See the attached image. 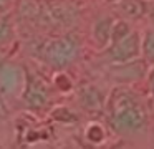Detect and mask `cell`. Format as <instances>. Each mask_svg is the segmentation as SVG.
<instances>
[{
  "label": "cell",
  "instance_id": "cell-9",
  "mask_svg": "<svg viewBox=\"0 0 154 149\" xmlns=\"http://www.w3.org/2000/svg\"><path fill=\"white\" fill-rule=\"evenodd\" d=\"M116 17L126 18L129 22H139L146 18L147 0H116L111 3Z\"/></svg>",
  "mask_w": 154,
  "mask_h": 149
},
{
  "label": "cell",
  "instance_id": "cell-6",
  "mask_svg": "<svg viewBox=\"0 0 154 149\" xmlns=\"http://www.w3.org/2000/svg\"><path fill=\"white\" fill-rule=\"evenodd\" d=\"M108 93L103 91V88L98 86L96 83H85V85L75 88V98H76L78 106L86 114L96 116L104 114V111H106Z\"/></svg>",
  "mask_w": 154,
  "mask_h": 149
},
{
  "label": "cell",
  "instance_id": "cell-1",
  "mask_svg": "<svg viewBox=\"0 0 154 149\" xmlns=\"http://www.w3.org/2000/svg\"><path fill=\"white\" fill-rule=\"evenodd\" d=\"M106 123L114 134L137 139L149 134V111L131 85H113L108 93Z\"/></svg>",
  "mask_w": 154,
  "mask_h": 149
},
{
  "label": "cell",
  "instance_id": "cell-8",
  "mask_svg": "<svg viewBox=\"0 0 154 149\" xmlns=\"http://www.w3.org/2000/svg\"><path fill=\"white\" fill-rule=\"evenodd\" d=\"M116 18V15H100L93 20L90 26V42L94 46V50H98V53H101L103 50H106L111 43V30H113V22Z\"/></svg>",
  "mask_w": 154,
  "mask_h": 149
},
{
  "label": "cell",
  "instance_id": "cell-19",
  "mask_svg": "<svg viewBox=\"0 0 154 149\" xmlns=\"http://www.w3.org/2000/svg\"><path fill=\"white\" fill-rule=\"evenodd\" d=\"M5 50L7 48H0V68L4 66V63L7 61V55H5Z\"/></svg>",
  "mask_w": 154,
  "mask_h": 149
},
{
  "label": "cell",
  "instance_id": "cell-18",
  "mask_svg": "<svg viewBox=\"0 0 154 149\" xmlns=\"http://www.w3.org/2000/svg\"><path fill=\"white\" fill-rule=\"evenodd\" d=\"M17 0H0V13L12 12V7L15 5Z\"/></svg>",
  "mask_w": 154,
  "mask_h": 149
},
{
  "label": "cell",
  "instance_id": "cell-10",
  "mask_svg": "<svg viewBox=\"0 0 154 149\" xmlns=\"http://www.w3.org/2000/svg\"><path fill=\"white\" fill-rule=\"evenodd\" d=\"M108 128L101 121H96V119L88 121L86 126H85V131H83L85 142L90 146H101L108 139Z\"/></svg>",
  "mask_w": 154,
  "mask_h": 149
},
{
  "label": "cell",
  "instance_id": "cell-7",
  "mask_svg": "<svg viewBox=\"0 0 154 149\" xmlns=\"http://www.w3.org/2000/svg\"><path fill=\"white\" fill-rule=\"evenodd\" d=\"M25 85V66L5 61L0 68V91L7 96V99H20Z\"/></svg>",
  "mask_w": 154,
  "mask_h": 149
},
{
  "label": "cell",
  "instance_id": "cell-11",
  "mask_svg": "<svg viewBox=\"0 0 154 149\" xmlns=\"http://www.w3.org/2000/svg\"><path fill=\"white\" fill-rule=\"evenodd\" d=\"M17 26L12 12L0 13V48H8L15 42Z\"/></svg>",
  "mask_w": 154,
  "mask_h": 149
},
{
  "label": "cell",
  "instance_id": "cell-3",
  "mask_svg": "<svg viewBox=\"0 0 154 149\" xmlns=\"http://www.w3.org/2000/svg\"><path fill=\"white\" fill-rule=\"evenodd\" d=\"M55 86L48 83L40 73L25 66V85L20 96V103L28 113L33 114H48L53 108Z\"/></svg>",
  "mask_w": 154,
  "mask_h": 149
},
{
  "label": "cell",
  "instance_id": "cell-13",
  "mask_svg": "<svg viewBox=\"0 0 154 149\" xmlns=\"http://www.w3.org/2000/svg\"><path fill=\"white\" fill-rule=\"evenodd\" d=\"M48 118H51L53 121H58V123H66V124L78 121V114L71 111L68 106H53L51 111L48 113Z\"/></svg>",
  "mask_w": 154,
  "mask_h": 149
},
{
  "label": "cell",
  "instance_id": "cell-4",
  "mask_svg": "<svg viewBox=\"0 0 154 149\" xmlns=\"http://www.w3.org/2000/svg\"><path fill=\"white\" fill-rule=\"evenodd\" d=\"M106 63H124L143 56V30L134 28L128 36L111 43L101 51Z\"/></svg>",
  "mask_w": 154,
  "mask_h": 149
},
{
  "label": "cell",
  "instance_id": "cell-16",
  "mask_svg": "<svg viewBox=\"0 0 154 149\" xmlns=\"http://www.w3.org/2000/svg\"><path fill=\"white\" fill-rule=\"evenodd\" d=\"M146 91H147V96L154 99V65L149 66V71H147V76H146Z\"/></svg>",
  "mask_w": 154,
  "mask_h": 149
},
{
  "label": "cell",
  "instance_id": "cell-12",
  "mask_svg": "<svg viewBox=\"0 0 154 149\" xmlns=\"http://www.w3.org/2000/svg\"><path fill=\"white\" fill-rule=\"evenodd\" d=\"M143 58L154 65V28L149 25L143 30Z\"/></svg>",
  "mask_w": 154,
  "mask_h": 149
},
{
  "label": "cell",
  "instance_id": "cell-5",
  "mask_svg": "<svg viewBox=\"0 0 154 149\" xmlns=\"http://www.w3.org/2000/svg\"><path fill=\"white\" fill-rule=\"evenodd\" d=\"M149 63L141 56L124 63H106V76L113 85H137L146 81Z\"/></svg>",
  "mask_w": 154,
  "mask_h": 149
},
{
  "label": "cell",
  "instance_id": "cell-14",
  "mask_svg": "<svg viewBox=\"0 0 154 149\" xmlns=\"http://www.w3.org/2000/svg\"><path fill=\"white\" fill-rule=\"evenodd\" d=\"M53 86L57 93H70L75 91L71 76L68 75V70H61V71H53Z\"/></svg>",
  "mask_w": 154,
  "mask_h": 149
},
{
  "label": "cell",
  "instance_id": "cell-17",
  "mask_svg": "<svg viewBox=\"0 0 154 149\" xmlns=\"http://www.w3.org/2000/svg\"><path fill=\"white\" fill-rule=\"evenodd\" d=\"M146 20H147V23H149V26H152V28H154V0H147Z\"/></svg>",
  "mask_w": 154,
  "mask_h": 149
},
{
  "label": "cell",
  "instance_id": "cell-15",
  "mask_svg": "<svg viewBox=\"0 0 154 149\" xmlns=\"http://www.w3.org/2000/svg\"><path fill=\"white\" fill-rule=\"evenodd\" d=\"M12 114V109H10V103H8L7 96L0 91V121H5L8 119Z\"/></svg>",
  "mask_w": 154,
  "mask_h": 149
},
{
  "label": "cell",
  "instance_id": "cell-2",
  "mask_svg": "<svg viewBox=\"0 0 154 149\" xmlns=\"http://www.w3.org/2000/svg\"><path fill=\"white\" fill-rule=\"evenodd\" d=\"M83 55V40L75 32H61L47 38L37 50V56L51 71L70 70Z\"/></svg>",
  "mask_w": 154,
  "mask_h": 149
}]
</instances>
